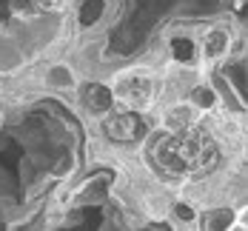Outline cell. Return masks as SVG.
Returning <instances> with one entry per match:
<instances>
[{"instance_id": "12", "label": "cell", "mask_w": 248, "mask_h": 231, "mask_svg": "<svg viewBox=\"0 0 248 231\" xmlns=\"http://www.w3.org/2000/svg\"><path fill=\"white\" fill-rule=\"evenodd\" d=\"M6 146H9V140H6V137H3V131H0V152H3Z\"/></svg>"}, {"instance_id": "1", "label": "cell", "mask_w": 248, "mask_h": 231, "mask_svg": "<svg viewBox=\"0 0 248 231\" xmlns=\"http://www.w3.org/2000/svg\"><path fill=\"white\" fill-rule=\"evenodd\" d=\"M111 92H114V100L123 103L125 108L146 114L157 106L160 86L151 69L137 66V69H117L111 77Z\"/></svg>"}, {"instance_id": "7", "label": "cell", "mask_w": 248, "mask_h": 231, "mask_svg": "<svg viewBox=\"0 0 248 231\" xmlns=\"http://www.w3.org/2000/svg\"><path fill=\"white\" fill-rule=\"evenodd\" d=\"M166 217L171 220L174 229H191V226H197V220H200V205L194 200H188V197H177V200L171 197Z\"/></svg>"}, {"instance_id": "13", "label": "cell", "mask_w": 248, "mask_h": 231, "mask_svg": "<svg viewBox=\"0 0 248 231\" xmlns=\"http://www.w3.org/2000/svg\"><path fill=\"white\" fill-rule=\"evenodd\" d=\"M3 126H6V123H3V111H0V131H3Z\"/></svg>"}, {"instance_id": "5", "label": "cell", "mask_w": 248, "mask_h": 231, "mask_svg": "<svg viewBox=\"0 0 248 231\" xmlns=\"http://www.w3.org/2000/svg\"><path fill=\"white\" fill-rule=\"evenodd\" d=\"M231 40H234V34H231L228 26H220V23L208 26L202 31V37H200V57H202V63L205 66H217L223 57H228Z\"/></svg>"}, {"instance_id": "14", "label": "cell", "mask_w": 248, "mask_h": 231, "mask_svg": "<svg viewBox=\"0 0 248 231\" xmlns=\"http://www.w3.org/2000/svg\"><path fill=\"white\" fill-rule=\"evenodd\" d=\"M243 3H246V0H237V6H243Z\"/></svg>"}, {"instance_id": "8", "label": "cell", "mask_w": 248, "mask_h": 231, "mask_svg": "<svg viewBox=\"0 0 248 231\" xmlns=\"http://www.w3.org/2000/svg\"><path fill=\"white\" fill-rule=\"evenodd\" d=\"M106 0H83L80 6H77V23L83 26V29H94L100 23V17L106 15Z\"/></svg>"}, {"instance_id": "10", "label": "cell", "mask_w": 248, "mask_h": 231, "mask_svg": "<svg viewBox=\"0 0 248 231\" xmlns=\"http://www.w3.org/2000/svg\"><path fill=\"white\" fill-rule=\"evenodd\" d=\"M15 211H17V200L12 194H0V223H9Z\"/></svg>"}, {"instance_id": "6", "label": "cell", "mask_w": 248, "mask_h": 231, "mask_svg": "<svg viewBox=\"0 0 248 231\" xmlns=\"http://www.w3.org/2000/svg\"><path fill=\"white\" fill-rule=\"evenodd\" d=\"M40 86L57 92V94H72L77 92V72L72 63H63V60H54L49 63L43 72H40Z\"/></svg>"}, {"instance_id": "11", "label": "cell", "mask_w": 248, "mask_h": 231, "mask_svg": "<svg viewBox=\"0 0 248 231\" xmlns=\"http://www.w3.org/2000/svg\"><path fill=\"white\" fill-rule=\"evenodd\" d=\"M0 194H12V177L6 169H0Z\"/></svg>"}, {"instance_id": "9", "label": "cell", "mask_w": 248, "mask_h": 231, "mask_svg": "<svg viewBox=\"0 0 248 231\" xmlns=\"http://www.w3.org/2000/svg\"><path fill=\"white\" fill-rule=\"evenodd\" d=\"M72 171H75V154H63L57 160V166H51V177H57V180L72 177Z\"/></svg>"}, {"instance_id": "4", "label": "cell", "mask_w": 248, "mask_h": 231, "mask_svg": "<svg viewBox=\"0 0 248 231\" xmlns=\"http://www.w3.org/2000/svg\"><path fill=\"white\" fill-rule=\"evenodd\" d=\"M160 128L169 131V134H177V131H188V128L200 126L202 114L186 97H177V100H166L160 103Z\"/></svg>"}, {"instance_id": "3", "label": "cell", "mask_w": 248, "mask_h": 231, "mask_svg": "<svg viewBox=\"0 0 248 231\" xmlns=\"http://www.w3.org/2000/svg\"><path fill=\"white\" fill-rule=\"evenodd\" d=\"M77 106H80L83 117L94 123V120H103L108 111H114L117 100H114V92L106 80H89L77 94Z\"/></svg>"}, {"instance_id": "2", "label": "cell", "mask_w": 248, "mask_h": 231, "mask_svg": "<svg viewBox=\"0 0 248 231\" xmlns=\"http://www.w3.org/2000/svg\"><path fill=\"white\" fill-rule=\"evenodd\" d=\"M103 140L111 143L114 149H128V146H137L149 131H146V123L140 117V111H131V108H123V111H108L103 117Z\"/></svg>"}]
</instances>
